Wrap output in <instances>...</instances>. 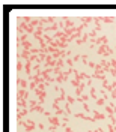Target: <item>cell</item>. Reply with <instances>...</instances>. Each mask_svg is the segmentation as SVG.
<instances>
[{
	"label": "cell",
	"instance_id": "obj_31",
	"mask_svg": "<svg viewBox=\"0 0 116 132\" xmlns=\"http://www.w3.org/2000/svg\"><path fill=\"white\" fill-rule=\"evenodd\" d=\"M17 32H18V33H21V35H24V33H26V32H24V29L21 27V26H17Z\"/></svg>",
	"mask_w": 116,
	"mask_h": 132
},
{
	"label": "cell",
	"instance_id": "obj_18",
	"mask_svg": "<svg viewBox=\"0 0 116 132\" xmlns=\"http://www.w3.org/2000/svg\"><path fill=\"white\" fill-rule=\"evenodd\" d=\"M63 71H62V68H59V66H56V68H53V74H54V75H60V74H62Z\"/></svg>",
	"mask_w": 116,
	"mask_h": 132
},
{
	"label": "cell",
	"instance_id": "obj_21",
	"mask_svg": "<svg viewBox=\"0 0 116 132\" xmlns=\"http://www.w3.org/2000/svg\"><path fill=\"white\" fill-rule=\"evenodd\" d=\"M63 81H65V78H63V75H62V74L56 77V83H57V84H63Z\"/></svg>",
	"mask_w": 116,
	"mask_h": 132
},
{
	"label": "cell",
	"instance_id": "obj_7",
	"mask_svg": "<svg viewBox=\"0 0 116 132\" xmlns=\"http://www.w3.org/2000/svg\"><path fill=\"white\" fill-rule=\"evenodd\" d=\"M107 51H109V47H107V45H99L98 50H97V54H98V56H107Z\"/></svg>",
	"mask_w": 116,
	"mask_h": 132
},
{
	"label": "cell",
	"instance_id": "obj_5",
	"mask_svg": "<svg viewBox=\"0 0 116 132\" xmlns=\"http://www.w3.org/2000/svg\"><path fill=\"white\" fill-rule=\"evenodd\" d=\"M48 123L51 125V126H54V128H57V126H60V119L57 117V116H51V117H48Z\"/></svg>",
	"mask_w": 116,
	"mask_h": 132
},
{
	"label": "cell",
	"instance_id": "obj_35",
	"mask_svg": "<svg viewBox=\"0 0 116 132\" xmlns=\"http://www.w3.org/2000/svg\"><path fill=\"white\" fill-rule=\"evenodd\" d=\"M110 98H112V99H116V89L113 92H110Z\"/></svg>",
	"mask_w": 116,
	"mask_h": 132
},
{
	"label": "cell",
	"instance_id": "obj_9",
	"mask_svg": "<svg viewBox=\"0 0 116 132\" xmlns=\"http://www.w3.org/2000/svg\"><path fill=\"white\" fill-rule=\"evenodd\" d=\"M24 72L27 75H32V62H24Z\"/></svg>",
	"mask_w": 116,
	"mask_h": 132
},
{
	"label": "cell",
	"instance_id": "obj_2",
	"mask_svg": "<svg viewBox=\"0 0 116 132\" xmlns=\"http://www.w3.org/2000/svg\"><path fill=\"white\" fill-rule=\"evenodd\" d=\"M29 114V108H20V110H17V122H20V120H24V116Z\"/></svg>",
	"mask_w": 116,
	"mask_h": 132
},
{
	"label": "cell",
	"instance_id": "obj_15",
	"mask_svg": "<svg viewBox=\"0 0 116 132\" xmlns=\"http://www.w3.org/2000/svg\"><path fill=\"white\" fill-rule=\"evenodd\" d=\"M101 23H109V24H112V23H115V18H112V17H101Z\"/></svg>",
	"mask_w": 116,
	"mask_h": 132
},
{
	"label": "cell",
	"instance_id": "obj_16",
	"mask_svg": "<svg viewBox=\"0 0 116 132\" xmlns=\"http://www.w3.org/2000/svg\"><path fill=\"white\" fill-rule=\"evenodd\" d=\"M23 69H24V60H18L17 62V71L21 72Z\"/></svg>",
	"mask_w": 116,
	"mask_h": 132
},
{
	"label": "cell",
	"instance_id": "obj_3",
	"mask_svg": "<svg viewBox=\"0 0 116 132\" xmlns=\"http://www.w3.org/2000/svg\"><path fill=\"white\" fill-rule=\"evenodd\" d=\"M17 99H24V101H29V92L26 89H20L17 92Z\"/></svg>",
	"mask_w": 116,
	"mask_h": 132
},
{
	"label": "cell",
	"instance_id": "obj_28",
	"mask_svg": "<svg viewBox=\"0 0 116 132\" xmlns=\"http://www.w3.org/2000/svg\"><path fill=\"white\" fill-rule=\"evenodd\" d=\"M71 84H73V86H74V87L77 89V87H79V86H80V81H77V80L74 78V80H71Z\"/></svg>",
	"mask_w": 116,
	"mask_h": 132
},
{
	"label": "cell",
	"instance_id": "obj_17",
	"mask_svg": "<svg viewBox=\"0 0 116 132\" xmlns=\"http://www.w3.org/2000/svg\"><path fill=\"white\" fill-rule=\"evenodd\" d=\"M36 105H39V101H36V99H30L29 101V108H33Z\"/></svg>",
	"mask_w": 116,
	"mask_h": 132
},
{
	"label": "cell",
	"instance_id": "obj_22",
	"mask_svg": "<svg viewBox=\"0 0 116 132\" xmlns=\"http://www.w3.org/2000/svg\"><path fill=\"white\" fill-rule=\"evenodd\" d=\"M104 104H106V99H104V98H98V99H97V105L98 107H101Z\"/></svg>",
	"mask_w": 116,
	"mask_h": 132
},
{
	"label": "cell",
	"instance_id": "obj_24",
	"mask_svg": "<svg viewBox=\"0 0 116 132\" xmlns=\"http://www.w3.org/2000/svg\"><path fill=\"white\" fill-rule=\"evenodd\" d=\"M29 89H30V90H36V89H38V84H36L35 81H30V83H29Z\"/></svg>",
	"mask_w": 116,
	"mask_h": 132
},
{
	"label": "cell",
	"instance_id": "obj_36",
	"mask_svg": "<svg viewBox=\"0 0 116 132\" xmlns=\"http://www.w3.org/2000/svg\"><path fill=\"white\" fill-rule=\"evenodd\" d=\"M73 60H74V62H79V60H81V56H79V54H77V56H74V57H73Z\"/></svg>",
	"mask_w": 116,
	"mask_h": 132
},
{
	"label": "cell",
	"instance_id": "obj_11",
	"mask_svg": "<svg viewBox=\"0 0 116 132\" xmlns=\"http://www.w3.org/2000/svg\"><path fill=\"white\" fill-rule=\"evenodd\" d=\"M75 101H77V102H81V104H85V102H87V101H89V95L83 93L81 96H79V98H75Z\"/></svg>",
	"mask_w": 116,
	"mask_h": 132
},
{
	"label": "cell",
	"instance_id": "obj_42",
	"mask_svg": "<svg viewBox=\"0 0 116 132\" xmlns=\"http://www.w3.org/2000/svg\"><path fill=\"white\" fill-rule=\"evenodd\" d=\"M65 132H73V131H71V128H68V126H66V128H65Z\"/></svg>",
	"mask_w": 116,
	"mask_h": 132
},
{
	"label": "cell",
	"instance_id": "obj_14",
	"mask_svg": "<svg viewBox=\"0 0 116 132\" xmlns=\"http://www.w3.org/2000/svg\"><path fill=\"white\" fill-rule=\"evenodd\" d=\"M20 47L23 48V50H32V42H30V41H26V42L21 44Z\"/></svg>",
	"mask_w": 116,
	"mask_h": 132
},
{
	"label": "cell",
	"instance_id": "obj_34",
	"mask_svg": "<svg viewBox=\"0 0 116 132\" xmlns=\"http://www.w3.org/2000/svg\"><path fill=\"white\" fill-rule=\"evenodd\" d=\"M62 114H63V110H62V108L56 110V116H57V117H59V116H62Z\"/></svg>",
	"mask_w": 116,
	"mask_h": 132
},
{
	"label": "cell",
	"instance_id": "obj_19",
	"mask_svg": "<svg viewBox=\"0 0 116 132\" xmlns=\"http://www.w3.org/2000/svg\"><path fill=\"white\" fill-rule=\"evenodd\" d=\"M106 111H107V116H110V114H115V110L112 105H106Z\"/></svg>",
	"mask_w": 116,
	"mask_h": 132
},
{
	"label": "cell",
	"instance_id": "obj_39",
	"mask_svg": "<svg viewBox=\"0 0 116 132\" xmlns=\"http://www.w3.org/2000/svg\"><path fill=\"white\" fill-rule=\"evenodd\" d=\"M95 66H97V65H95L93 62H89V68H93V69H95Z\"/></svg>",
	"mask_w": 116,
	"mask_h": 132
},
{
	"label": "cell",
	"instance_id": "obj_10",
	"mask_svg": "<svg viewBox=\"0 0 116 132\" xmlns=\"http://www.w3.org/2000/svg\"><path fill=\"white\" fill-rule=\"evenodd\" d=\"M92 113H93V117H95L97 120H104V119L107 117L106 114H101V113H99V111H97V110H92Z\"/></svg>",
	"mask_w": 116,
	"mask_h": 132
},
{
	"label": "cell",
	"instance_id": "obj_13",
	"mask_svg": "<svg viewBox=\"0 0 116 132\" xmlns=\"http://www.w3.org/2000/svg\"><path fill=\"white\" fill-rule=\"evenodd\" d=\"M81 24H89L91 21H93V17H81Z\"/></svg>",
	"mask_w": 116,
	"mask_h": 132
},
{
	"label": "cell",
	"instance_id": "obj_4",
	"mask_svg": "<svg viewBox=\"0 0 116 132\" xmlns=\"http://www.w3.org/2000/svg\"><path fill=\"white\" fill-rule=\"evenodd\" d=\"M74 116H75L77 119H83V120H86V122H92V123H93V122H97V119L93 117V116L91 117V116H86V114H83V113H77V114H74Z\"/></svg>",
	"mask_w": 116,
	"mask_h": 132
},
{
	"label": "cell",
	"instance_id": "obj_29",
	"mask_svg": "<svg viewBox=\"0 0 116 132\" xmlns=\"http://www.w3.org/2000/svg\"><path fill=\"white\" fill-rule=\"evenodd\" d=\"M109 63H110V66H112L113 69H116V59H112V60H109Z\"/></svg>",
	"mask_w": 116,
	"mask_h": 132
},
{
	"label": "cell",
	"instance_id": "obj_20",
	"mask_svg": "<svg viewBox=\"0 0 116 132\" xmlns=\"http://www.w3.org/2000/svg\"><path fill=\"white\" fill-rule=\"evenodd\" d=\"M91 98H93V99H98V98H97V90H95V87H92V86H91Z\"/></svg>",
	"mask_w": 116,
	"mask_h": 132
},
{
	"label": "cell",
	"instance_id": "obj_32",
	"mask_svg": "<svg viewBox=\"0 0 116 132\" xmlns=\"http://www.w3.org/2000/svg\"><path fill=\"white\" fill-rule=\"evenodd\" d=\"M109 86H110V84H109V81H107V78H106V80H104V81H103V87H104V89L107 90V89H109Z\"/></svg>",
	"mask_w": 116,
	"mask_h": 132
},
{
	"label": "cell",
	"instance_id": "obj_1",
	"mask_svg": "<svg viewBox=\"0 0 116 132\" xmlns=\"http://www.w3.org/2000/svg\"><path fill=\"white\" fill-rule=\"evenodd\" d=\"M35 128H38V125L35 123V120H26V123H24V129L27 131V132H33L35 131Z\"/></svg>",
	"mask_w": 116,
	"mask_h": 132
},
{
	"label": "cell",
	"instance_id": "obj_12",
	"mask_svg": "<svg viewBox=\"0 0 116 132\" xmlns=\"http://www.w3.org/2000/svg\"><path fill=\"white\" fill-rule=\"evenodd\" d=\"M17 107H20V108H27V101H24V99H17Z\"/></svg>",
	"mask_w": 116,
	"mask_h": 132
},
{
	"label": "cell",
	"instance_id": "obj_40",
	"mask_svg": "<svg viewBox=\"0 0 116 132\" xmlns=\"http://www.w3.org/2000/svg\"><path fill=\"white\" fill-rule=\"evenodd\" d=\"M38 129L42 131V129H44V125H42V123H38Z\"/></svg>",
	"mask_w": 116,
	"mask_h": 132
},
{
	"label": "cell",
	"instance_id": "obj_23",
	"mask_svg": "<svg viewBox=\"0 0 116 132\" xmlns=\"http://www.w3.org/2000/svg\"><path fill=\"white\" fill-rule=\"evenodd\" d=\"M44 39H45L47 45H51V44H53V38H50L48 35H44Z\"/></svg>",
	"mask_w": 116,
	"mask_h": 132
},
{
	"label": "cell",
	"instance_id": "obj_8",
	"mask_svg": "<svg viewBox=\"0 0 116 132\" xmlns=\"http://www.w3.org/2000/svg\"><path fill=\"white\" fill-rule=\"evenodd\" d=\"M33 111H36V113H41L44 114L45 113V110H44V107L39 104V105H36V107H33V108H29V113H33Z\"/></svg>",
	"mask_w": 116,
	"mask_h": 132
},
{
	"label": "cell",
	"instance_id": "obj_33",
	"mask_svg": "<svg viewBox=\"0 0 116 132\" xmlns=\"http://www.w3.org/2000/svg\"><path fill=\"white\" fill-rule=\"evenodd\" d=\"M83 110H85L86 113H89V105H87V102H85V104H83Z\"/></svg>",
	"mask_w": 116,
	"mask_h": 132
},
{
	"label": "cell",
	"instance_id": "obj_41",
	"mask_svg": "<svg viewBox=\"0 0 116 132\" xmlns=\"http://www.w3.org/2000/svg\"><path fill=\"white\" fill-rule=\"evenodd\" d=\"M93 132H104V129H103V128H98V129H95Z\"/></svg>",
	"mask_w": 116,
	"mask_h": 132
},
{
	"label": "cell",
	"instance_id": "obj_38",
	"mask_svg": "<svg viewBox=\"0 0 116 132\" xmlns=\"http://www.w3.org/2000/svg\"><path fill=\"white\" fill-rule=\"evenodd\" d=\"M44 116L48 119V117H51V113H50V111H45V113H44Z\"/></svg>",
	"mask_w": 116,
	"mask_h": 132
},
{
	"label": "cell",
	"instance_id": "obj_25",
	"mask_svg": "<svg viewBox=\"0 0 116 132\" xmlns=\"http://www.w3.org/2000/svg\"><path fill=\"white\" fill-rule=\"evenodd\" d=\"M75 102V98H73V96H66V104H74Z\"/></svg>",
	"mask_w": 116,
	"mask_h": 132
},
{
	"label": "cell",
	"instance_id": "obj_26",
	"mask_svg": "<svg viewBox=\"0 0 116 132\" xmlns=\"http://www.w3.org/2000/svg\"><path fill=\"white\" fill-rule=\"evenodd\" d=\"M66 65H68V68H74L73 65H74V60L71 59V57H68V59H66Z\"/></svg>",
	"mask_w": 116,
	"mask_h": 132
},
{
	"label": "cell",
	"instance_id": "obj_27",
	"mask_svg": "<svg viewBox=\"0 0 116 132\" xmlns=\"http://www.w3.org/2000/svg\"><path fill=\"white\" fill-rule=\"evenodd\" d=\"M81 62H83V65H86V66L89 65V62H87V56H86V54L81 56Z\"/></svg>",
	"mask_w": 116,
	"mask_h": 132
},
{
	"label": "cell",
	"instance_id": "obj_6",
	"mask_svg": "<svg viewBox=\"0 0 116 132\" xmlns=\"http://www.w3.org/2000/svg\"><path fill=\"white\" fill-rule=\"evenodd\" d=\"M86 86H87V83H86V81H81V83H80V86L75 89V96H77V98L83 95V90H85V87H86Z\"/></svg>",
	"mask_w": 116,
	"mask_h": 132
},
{
	"label": "cell",
	"instance_id": "obj_30",
	"mask_svg": "<svg viewBox=\"0 0 116 132\" xmlns=\"http://www.w3.org/2000/svg\"><path fill=\"white\" fill-rule=\"evenodd\" d=\"M65 110H66V114H73V111H71V105H69V104H66V105H65Z\"/></svg>",
	"mask_w": 116,
	"mask_h": 132
},
{
	"label": "cell",
	"instance_id": "obj_37",
	"mask_svg": "<svg viewBox=\"0 0 116 132\" xmlns=\"http://www.w3.org/2000/svg\"><path fill=\"white\" fill-rule=\"evenodd\" d=\"M101 29H103V26H101V24H98V26H95V30H97V32H101Z\"/></svg>",
	"mask_w": 116,
	"mask_h": 132
}]
</instances>
